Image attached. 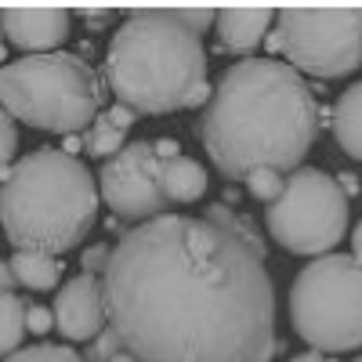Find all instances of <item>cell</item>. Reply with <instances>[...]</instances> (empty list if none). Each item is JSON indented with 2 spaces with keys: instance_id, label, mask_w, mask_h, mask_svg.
<instances>
[{
  "instance_id": "cell-14",
  "label": "cell",
  "mask_w": 362,
  "mask_h": 362,
  "mask_svg": "<svg viewBox=\"0 0 362 362\" xmlns=\"http://www.w3.org/2000/svg\"><path fill=\"white\" fill-rule=\"evenodd\" d=\"M163 189L170 203H196L206 192V170L192 156H174L163 163Z\"/></svg>"
},
{
  "instance_id": "cell-26",
  "label": "cell",
  "mask_w": 362,
  "mask_h": 362,
  "mask_svg": "<svg viewBox=\"0 0 362 362\" xmlns=\"http://www.w3.org/2000/svg\"><path fill=\"white\" fill-rule=\"evenodd\" d=\"M15 286H18V279H15L11 264H8V261H0V290H11V293H15Z\"/></svg>"
},
{
  "instance_id": "cell-20",
  "label": "cell",
  "mask_w": 362,
  "mask_h": 362,
  "mask_svg": "<svg viewBox=\"0 0 362 362\" xmlns=\"http://www.w3.org/2000/svg\"><path fill=\"white\" fill-rule=\"evenodd\" d=\"M15 153H18V131H15V116L0 105V177L8 181L11 167H15Z\"/></svg>"
},
{
  "instance_id": "cell-16",
  "label": "cell",
  "mask_w": 362,
  "mask_h": 362,
  "mask_svg": "<svg viewBox=\"0 0 362 362\" xmlns=\"http://www.w3.org/2000/svg\"><path fill=\"white\" fill-rule=\"evenodd\" d=\"M25 300L11 290H0V362L11 358L18 348H22V337H25Z\"/></svg>"
},
{
  "instance_id": "cell-18",
  "label": "cell",
  "mask_w": 362,
  "mask_h": 362,
  "mask_svg": "<svg viewBox=\"0 0 362 362\" xmlns=\"http://www.w3.org/2000/svg\"><path fill=\"white\" fill-rule=\"evenodd\" d=\"M4 362H83V355L69 344H51V341H40V344H29V348H18L11 358Z\"/></svg>"
},
{
  "instance_id": "cell-1",
  "label": "cell",
  "mask_w": 362,
  "mask_h": 362,
  "mask_svg": "<svg viewBox=\"0 0 362 362\" xmlns=\"http://www.w3.org/2000/svg\"><path fill=\"white\" fill-rule=\"evenodd\" d=\"M102 283L109 326L138 362H268L279 348L264 250L206 218L127 228Z\"/></svg>"
},
{
  "instance_id": "cell-15",
  "label": "cell",
  "mask_w": 362,
  "mask_h": 362,
  "mask_svg": "<svg viewBox=\"0 0 362 362\" xmlns=\"http://www.w3.org/2000/svg\"><path fill=\"white\" fill-rule=\"evenodd\" d=\"M11 272L18 286L29 290H54L58 279H62V257H47V254H11Z\"/></svg>"
},
{
  "instance_id": "cell-5",
  "label": "cell",
  "mask_w": 362,
  "mask_h": 362,
  "mask_svg": "<svg viewBox=\"0 0 362 362\" xmlns=\"http://www.w3.org/2000/svg\"><path fill=\"white\" fill-rule=\"evenodd\" d=\"M0 105L37 131L76 134L102 116V80L83 54H25L0 69Z\"/></svg>"
},
{
  "instance_id": "cell-11",
  "label": "cell",
  "mask_w": 362,
  "mask_h": 362,
  "mask_svg": "<svg viewBox=\"0 0 362 362\" xmlns=\"http://www.w3.org/2000/svg\"><path fill=\"white\" fill-rule=\"evenodd\" d=\"M0 29L18 51L51 54L69 40L73 11L58 4H4L0 8Z\"/></svg>"
},
{
  "instance_id": "cell-3",
  "label": "cell",
  "mask_w": 362,
  "mask_h": 362,
  "mask_svg": "<svg viewBox=\"0 0 362 362\" xmlns=\"http://www.w3.org/2000/svg\"><path fill=\"white\" fill-rule=\"evenodd\" d=\"M105 83L116 105L163 116L210 102L203 37L181 25L170 8H134L116 25L105 51Z\"/></svg>"
},
{
  "instance_id": "cell-6",
  "label": "cell",
  "mask_w": 362,
  "mask_h": 362,
  "mask_svg": "<svg viewBox=\"0 0 362 362\" xmlns=\"http://www.w3.org/2000/svg\"><path fill=\"white\" fill-rule=\"evenodd\" d=\"M290 322L319 355L362 348V261L348 254L308 261L290 286Z\"/></svg>"
},
{
  "instance_id": "cell-19",
  "label": "cell",
  "mask_w": 362,
  "mask_h": 362,
  "mask_svg": "<svg viewBox=\"0 0 362 362\" xmlns=\"http://www.w3.org/2000/svg\"><path fill=\"white\" fill-rule=\"evenodd\" d=\"M283 189H286V174H279V170H257V174L247 177V192L257 196L264 206L276 203L283 196Z\"/></svg>"
},
{
  "instance_id": "cell-10",
  "label": "cell",
  "mask_w": 362,
  "mask_h": 362,
  "mask_svg": "<svg viewBox=\"0 0 362 362\" xmlns=\"http://www.w3.org/2000/svg\"><path fill=\"white\" fill-rule=\"evenodd\" d=\"M54 326L66 341H95L105 322H109V305H105V283L98 276H73L69 283L58 286V297H54Z\"/></svg>"
},
{
  "instance_id": "cell-24",
  "label": "cell",
  "mask_w": 362,
  "mask_h": 362,
  "mask_svg": "<svg viewBox=\"0 0 362 362\" xmlns=\"http://www.w3.org/2000/svg\"><path fill=\"white\" fill-rule=\"evenodd\" d=\"M54 326V312L51 308H44V305H29V315H25V329L29 334H47V329Z\"/></svg>"
},
{
  "instance_id": "cell-21",
  "label": "cell",
  "mask_w": 362,
  "mask_h": 362,
  "mask_svg": "<svg viewBox=\"0 0 362 362\" xmlns=\"http://www.w3.org/2000/svg\"><path fill=\"white\" fill-rule=\"evenodd\" d=\"M119 351H124V341H119V334L112 326H105L102 334L87 344V351H83V362H112Z\"/></svg>"
},
{
  "instance_id": "cell-22",
  "label": "cell",
  "mask_w": 362,
  "mask_h": 362,
  "mask_svg": "<svg viewBox=\"0 0 362 362\" xmlns=\"http://www.w3.org/2000/svg\"><path fill=\"white\" fill-rule=\"evenodd\" d=\"M174 11V18L181 22V25H189L192 33H206L210 25H218V8H170Z\"/></svg>"
},
{
  "instance_id": "cell-33",
  "label": "cell",
  "mask_w": 362,
  "mask_h": 362,
  "mask_svg": "<svg viewBox=\"0 0 362 362\" xmlns=\"http://www.w3.org/2000/svg\"><path fill=\"white\" fill-rule=\"evenodd\" d=\"M355 362H362V355H358V358H355Z\"/></svg>"
},
{
  "instance_id": "cell-8",
  "label": "cell",
  "mask_w": 362,
  "mask_h": 362,
  "mask_svg": "<svg viewBox=\"0 0 362 362\" xmlns=\"http://www.w3.org/2000/svg\"><path fill=\"white\" fill-rule=\"evenodd\" d=\"M268 51L283 54L300 76H348L362 66V8H279Z\"/></svg>"
},
{
  "instance_id": "cell-23",
  "label": "cell",
  "mask_w": 362,
  "mask_h": 362,
  "mask_svg": "<svg viewBox=\"0 0 362 362\" xmlns=\"http://www.w3.org/2000/svg\"><path fill=\"white\" fill-rule=\"evenodd\" d=\"M109 257H112V247H109V243H95V247H87V250L80 254V264H83L87 276H98V272L105 276Z\"/></svg>"
},
{
  "instance_id": "cell-4",
  "label": "cell",
  "mask_w": 362,
  "mask_h": 362,
  "mask_svg": "<svg viewBox=\"0 0 362 362\" xmlns=\"http://www.w3.org/2000/svg\"><path fill=\"white\" fill-rule=\"evenodd\" d=\"M98 185L66 148L22 156L0 185V225L15 254H66L98 221Z\"/></svg>"
},
{
  "instance_id": "cell-12",
  "label": "cell",
  "mask_w": 362,
  "mask_h": 362,
  "mask_svg": "<svg viewBox=\"0 0 362 362\" xmlns=\"http://www.w3.org/2000/svg\"><path fill=\"white\" fill-rule=\"evenodd\" d=\"M268 25H276V11L264 8V4L218 8V40H221V51H235V54L254 51L264 40Z\"/></svg>"
},
{
  "instance_id": "cell-7",
  "label": "cell",
  "mask_w": 362,
  "mask_h": 362,
  "mask_svg": "<svg viewBox=\"0 0 362 362\" xmlns=\"http://www.w3.org/2000/svg\"><path fill=\"white\" fill-rule=\"evenodd\" d=\"M348 192L319 167L290 170L283 196L264 206L272 239L300 257H326L348 235Z\"/></svg>"
},
{
  "instance_id": "cell-30",
  "label": "cell",
  "mask_w": 362,
  "mask_h": 362,
  "mask_svg": "<svg viewBox=\"0 0 362 362\" xmlns=\"http://www.w3.org/2000/svg\"><path fill=\"white\" fill-rule=\"evenodd\" d=\"M286 362H326L319 351H305V355H293V358H286Z\"/></svg>"
},
{
  "instance_id": "cell-28",
  "label": "cell",
  "mask_w": 362,
  "mask_h": 362,
  "mask_svg": "<svg viewBox=\"0 0 362 362\" xmlns=\"http://www.w3.org/2000/svg\"><path fill=\"white\" fill-rule=\"evenodd\" d=\"M351 257H355V261H362V221L351 228Z\"/></svg>"
},
{
  "instance_id": "cell-13",
  "label": "cell",
  "mask_w": 362,
  "mask_h": 362,
  "mask_svg": "<svg viewBox=\"0 0 362 362\" xmlns=\"http://www.w3.org/2000/svg\"><path fill=\"white\" fill-rule=\"evenodd\" d=\"M334 138L341 153L362 160V80H355L334 105Z\"/></svg>"
},
{
  "instance_id": "cell-29",
  "label": "cell",
  "mask_w": 362,
  "mask_h": 362,
  "mask_svg": "<svg viewBox=\"0 0 362 362\" xmlns=\"http://www.w3.org/2000/svg\"><path fill=\"white\" fill-rule=\"evenodd\" d=\"M337 185H341L348 196H355V192H358V181H355L351 174H341V177H337Z\"/></svg>"
},
{
  "instance_id": "cell-32",
  "label": "cell",
  "mask_w": 362,
  "mask_h": 362,
  "mask_svg": "<svg viewBox=\"0 0 362 362\" xmlns=\"http://www.w3.org/2000/svg\"><path fill=\"white\" fill-rule=\"evenodd\" d=\"M0 33H4V29H0ZM0 58H4V40H0Z\"/></svg>"
},
{
  "instance_id": "cell-9",
  "label": "cell",
  "mask_w": 362,
  "mask_h": 362,
  "mask_svg": "<svg viewBox=\"0 0 362 362\" xmlns=\"http://www.w3.org/2000/svg\"><path fill=\"white\" fill-rule=\"evenodd\" d=\"M98 196L119 221H153L167 214L163 160L153 141H127L98 170Z\"/></svg>"
},
{
  "instance_id": "cell-17",
  "label": "cell",
  "mask_w": 362,
  "mask_h": 362,
  "mask_svg": "<svg viewBox=\"0 0 362 362\" xmlns=\"http://www.w3.org/2000/svg\"><path fill=\"white\" fill-rule=\"evenodd\" d=\"M127 127H119L116 119L102 109V116L95 119V124L87 127V138H83V148H87V156H98V160H112L119 148H124Z\"/></svg>"
},
{
  "instance_id": "cell-27",
  "label": "cell",
  "mask_w": 362,
  "mask_h": 362,
  "mask_svg": "<svg viewBox=\"0 0 362 362\" xmlns=\"http://www.w3.org/2000/svg\"><path fill=\"white\" fill-rule=\"evenodd\" d=\"M156 156H160L163 163L174 160V156H181V153H177V141H170V138H167V141H156Z\"/></svg>"
},
{
  "instance_id": "cell-2",
  "label": "cell",
  "mask_w": 362,
  "mask_h": 362,
  "mask_svg": "<svg viewBox=\"0 0 362 362\" xmlns=\"http://www.w3.org/2000/svg\"><path fill=\"white\" fill-rule=\"evenodd\" d=\"M315 138V90L279 58H243L225 69L199 116V141L228 181H247L257 170H300Z\"/></svg>"
},
{
  "instance_id": "cell-25",
  "label": "cell",
  "mask_w": 362,
  "mask_h": 362,
  "mask_svg": "<svg viewBox=\"0 0 362 362\" xmlns=\"http://www.w3.org/2000/svg\"><path fill=\"white\" fill-rule=\"evenodd\" d=\"M76 15L83 18V25L87 29H95V33H98V29H105L109 22H112V8H95V4H83V8H76Z\"/></svg>"
},
{
  "instance_id": "cell-31",
  "label": "cell",
  "mask_w": 362,
  "mask_h": 362,
  "mask_svg": "<svg viewBox=\"0 0 362 362\" xmlns=\"http://www.w3.org/2000/svg\"><path fill=\"white\" fill-rule=\"evenodd\" d=\"M112 362H138V358H134V355H131V351H127V348H124V351H119V355H116V358H112Z\"/></svg>"
}]
</instances>
